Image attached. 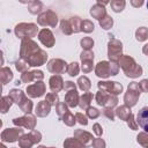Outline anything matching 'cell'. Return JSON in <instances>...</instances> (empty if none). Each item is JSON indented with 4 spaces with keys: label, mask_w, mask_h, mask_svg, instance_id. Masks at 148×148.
Returning a JSON list of instances; mask_svg holds the SVG:
<instances>
[{
    "label": "cell",
    "mask_w": 148,
    "mask_h": 148,
    "mask_svg": "<svg viewBox=\"0 0 148 148\" xmlns=\"http://www.w3.org/2000/svg\"><path fill=\"white\" fill-rule=\"evenodd\" d=\"M147 8H148V2H147Z\"/></svg>",
    "instance_id": "9c48e42d"
},
{
    "label": "cell",
    "mask_w": 148,
    "mask_h": 148,
    "mask_svg": "<svg viewBox=\"0 0 148 148\" xmlns=\"http://www.w3.org/2000/svg\"><path fill=\"white\" fill-rule=\"evenodd\" d=\"M98 127H99L98 125H95V128H98ZM96 133H97V134H101V131H98V130H96Z\"/></svg>",
    "instance_id": "ba28073f"
},
{
    "label": "cell",
    "mask_w": 148,
    "mask_h": 148,
    "mask_svg": "<svg viewBox=\"0 0 148 148\" xmlns=\"http://www.w3.org/2000/svg\"><path fill=\"white\" fill-rule=\"evenodd\" d=\"M111 7H112V9L114 12H120L125 7V1H112L111 2Z\"/></svg>",
    "instance_id": "277c9868"
},
{
    "label": "cell",
    "mask_w": 148,
    "mask_h": 148,
    "mask_svg": "<svg viewBox=\"0 0 148 148\" xmlns=\"http://www.w3.org/2000/svg\"><path fill=\"white\" fill-rule=\"evenodd\" d=\"M83 24H86V27H83V28H82L84 31L89 32V31L94 30V24H92V23H90L89 21H84V22H83Z\"/></svg>",
    "instance_id": "52a82bcc"
},
{
    "label": "cell",
    "mask_w": 148,
    "mask_h": 148,
    "mask_svg": "<svg viewBox=\"0 0 148 148\" xmlns=\"http://www.w3.org/2000/svg\"><path fill=\"white\" fill-rule=\"evenodd\" d=\"M42 7H43V5H42V2H39V1H32V2H30V5H29V9H30V12L31 13H37V12H39L40 9H42Z\"/></svg>",
    "instance_id": "3957f363"
},
{
    "label": "cell",
    "mask_w": 148,
    "mask_h": 148,
    "mask_svg": "<svg viewBox=\"0 0 148 148\" xmlns=\"http://www.w3.org/2000/svg\"><path fill=\"white\" fill-rule=\"evenodd\" d=\"M101 25H102L104 29H109V28L112 25V20H111L109 16H105V18L101 20Z\"/></svg>",
    "instance_id": "5b68a950"
},
{
    "label": "cell",
    "mask_w": 148,
    "mask_h": 148,
    "mask_svg": "<svg viewBox=\"0 0 148 148\" xmlns=\"http://www.w3.org/2000/svg\"><path fill=\"white\" fill-rule=\"evenodd\" d=\"M138 124L148 132V108H142L138 112Z\"/></svg>",
    "instance_id": "6da1fadb"
},
{
    "label": "cell",
    "mask_w": 148,
    "mask_h": 148,
    "mask_svg": "<svg viewBox=\"0 0 148 148\" xmlns=\"http://www.w3.org/2000/svg\"><path fill=\"white\" fill-rule=\"evenodd\" d=\"M136 36H138V39H140V40L145 39L146 36H147V30L143 29V28H142V29H139L138 32H136Z\"/></svg>",
    "instance_id": "8992f818"
},
{
    "label": "cell",
    "mask_w": 148,
    "mask_h": 148,
    "mask_svg": "<svg viewBox=\"0 0 148 148\" xmlns=\"http://www.w3.org/2000/svg\"><path fill=\"white\" fill-rule=\"evenodd\" d=\"M90 13H91V15H92V16H95V17H96V18H98V20H101V18H99V17H101V15H104V14H105L104 8H103V7H101L98 3L91 8V12H90Z\"/></svg>",
    "instance_id": "7a4b0ae2"
}]
</instances>
